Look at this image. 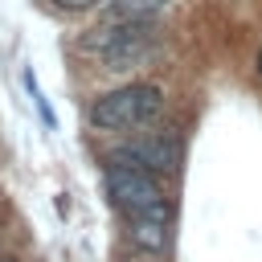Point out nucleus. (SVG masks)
I'll return each instance as SVG.
<instances>
[{
  "label": "nucleus",
  "instance_id": "f257e3e1",
  "mask_svg": "<svg viewBox=\"0 0 262 262\" xmlns=\"http://www.w3.org/2000/svg\"><path fill=\"white\" fill-rule=\"evenodd\" d=\"M160 111H164V90L151 82H131L98 94L86 119L94 131H131V127H147Z\"/></svg>",
  "mask_w": 262,
  "mask_h": 262
},
{
  "label": "nucleus",
  "instance_id": "f03ea898",
  "mask_svg": "<svg viewBox=\"0 0 262 262\" xmlns=\"http://www.w3.org/2000/svg\"><path fill=\"white\" fill-rule=\"evenodd\" d=\"M106 196L123 217H139V213H172L156 172L135 168V164H106Z\"/></svg>",
  "mask_w": 262,
  "mask_h": 262
},
{
  "label": "nucleus",
  "instance_id": "7ed1b4c3",
  "mask_svg": "<svg viewBox=\"0 0 262 262\" xmlns=\"http://www.w3.org/2000/svg\"><path fill=\"white\" fill-rule=\"evenodd\" d=\"M106 164H135V168H147L156 176H176L180 172V139L172 131H151L143 139L115 147L106 156Z\"/></svg>",
  "mask_w": 262,
  "mask_h": 262
},
{
  "label": "nucleus",
  "instance_id": "20e7f679",
  "mask_svg": "<svg viewBox=\"0 0 262 262\" xmlns=\"http://www.w3.org/2000/svg\"><path fill=\"white\" fill-rule=\"evenodd\" d=\"M168 221H172V213H139V217H127V237L139 250L160 254L168 246Z\"/></svg>",
  "mask_w": 262,
  "mask_h": 262
},
{
  "label": "nucleus",
  "instance_id": "39448f33",
  "mask_svg": "<svg viewBox=\"0 0 262 262\" xmlns=\"http://www.w3.org/2000/svg\"><path fill=\"white\" fill-rule=\"evenodd\" d=\"M151 53H156V33H143V37L123 41L119 49L102 53V70H135V66L151 61Z\"/></svg>",
  "mask_w": 262,
  "mask_h": 262
},
{
  "label": "nucleus",
  "instance_id": "423d86ee",
  "mask_svg": "<svg viewBox=\"0 0 262 262\" xmlns=\"http://www.w3.org/2000/svg\"><path fill=\"white\" fill-rule=\"evenodd\" d=\"M172 0H111V16H127V20H156Z\"/></svg>",
  "mask_w": 262,
  "mask_h": 262
},
{
  "label": "nucleus",
  "instance_id": "0eeeda50",
  "mask_svg": "<svg viewBox=\"0 0 262 262\" xmlns=\"http://www.w3.org/2000/svg\"><path fill=\"white\" fill-rule=\"evenodd\" d=\"M57 12H86V8H94V4H102V0H49Z\"/></svg>",
  "mask_w": 262,
  "mask_h": 262
},
{
  "label": "nucleus",
  "instance_id": "6e6552de",
  "mask_svg": "<svg viewBox=\"0 0 262 262\" xmlns=\"http://www.w3.org/2000/svg\"><path fill=\"white\" fill-rule=\"evenodd\" d=\"M258 74H262V57H258Z\"/></svg>",
  "mask_w": 262,
  "mask_h": 262
},
{
  "label": "nucleus",
  "instance_id": "1a4fd4ad",
  "mask_svg": "<svg viewBox=\"0 0 262 262\" xmlns=\"http://www.w3.org/2000/svg\"><path fill=\"white\" fill-rule=\"evenodd\" d=\"M0 262H16V258H0Z\"/></svg>",
  "mask_w": 262,
  "mask_h": 262
}]
</instances>
